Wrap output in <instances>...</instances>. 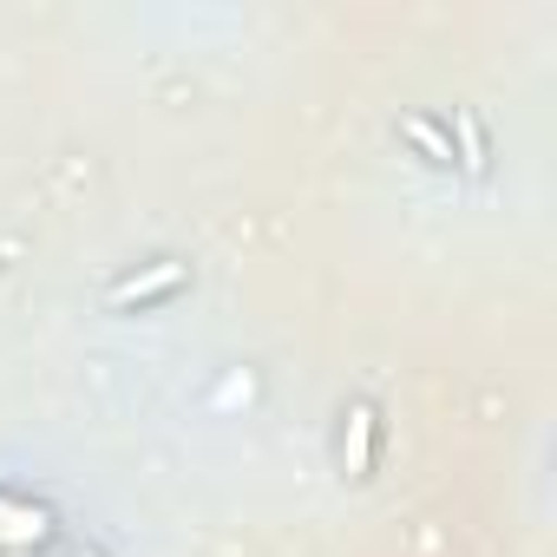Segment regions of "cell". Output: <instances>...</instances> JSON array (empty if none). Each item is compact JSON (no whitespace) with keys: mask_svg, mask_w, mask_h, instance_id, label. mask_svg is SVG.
<instances>
[{"mask_svg":"<svg viewBox=\"0 0 557 557\" xmlns=\"http://www.w3.org/2000/svg\"><path fill=\"white\" fill-rule=\"evenodd\" d=\"M184 283V262H158L145 275H125V283H112V309H132V302H158Z\"/></svg>","mask_w":557,"mask_h":557,"instance_id":"cell-1","label":"cell"},{"mask_svg":"<svg viewBox=\"0 0 557 557\" xmlns=\"http://www.w3.org/2000/svg\"><path fill=\"white\" fill-rule=\"evenodd\" d=\"M342 459H348V479H368V466H374V407L368 400L348 407V446H342Z\"/></svg>","mask_w":557,"mask_h":557,"instance_id":"cell-2","label":"cell"},{"mask_svg":"<svg viewBox=\"0 0 557 557\" xmlns=\"http://www.w3.org/2000/svg\"><path fill=\"white\" fill-rule=\"evenodd\" d=\"M400 138H413V145H420V151H426L433 164H453V138H446V132H440L433 119H420V112H407V119H400Z\"/></svg>","mask_w":557,"mask_h":557,"instance_id":"cell-3","label":"cell"},{"mask_svg":"<svg viewBox=\"0 0 557 557\" xmlns=\"http://www.w3.org/2000/svg\"><path fill=\"white\" fill-rule=\"evenodd\" d=\"M79 557H92V550H79Z\"/></svg>","mask_w":557,"mask_h":557,"instance_id":"cell-5","label":"cell"},{"mask_svg":"<svg viewBox=\"0 0 557 557\" xmlns=\"http://www.w3.org/2000/svg\"><path fill=\"white\" fill-rule=\"evenodd\" d=\"M453 125H459V164L479 177V171H485V132H479L472 112H453Z\"/></svg>","mask_w":557,"mask_h":557,"instance_id":"cell-4","label":"cell"}]
</instances>
